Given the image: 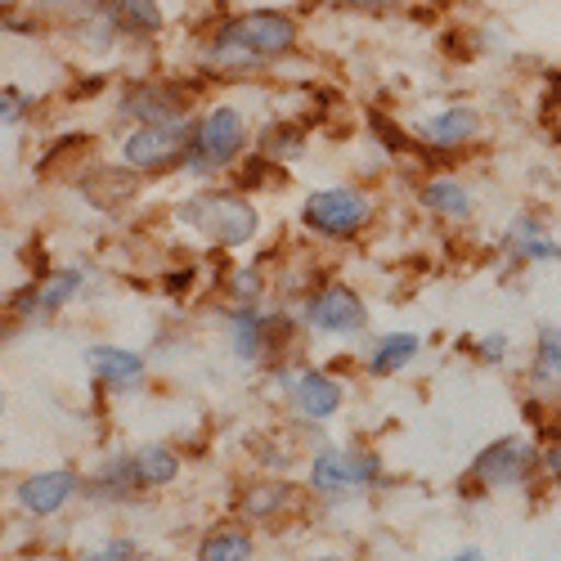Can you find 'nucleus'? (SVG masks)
Listing matches in <instances>:
<instances>
[{"label": "nucleus", "instance_id": "14", "mask_svg": "<svg viewBox=\"0 0 561 561\" xmlns=\"http://www.w3.org/2000/svg\"><path fill=\"white\" fill-rule=\"evenodd\" d=\"M126 462H130L135 490H158V485H171L180 477V454L167 449V445H145L139 454H130Z\"/></svg>", "mask_w": 561, "mask_h": 561}, {"label": "nucleus", "instance_id": "25", "mask_svg": "<svg viewBox=\"0 0 561 561\" xmlns=\"http://www.w3.org/2000/svg\"><path fill=\"white\" fill-rule=\"evenodd\" d=\"M27 108H32V100H27V95H19V90H0V126L23 122V117H27Z\"/></svg>", "mask_w": 561, "mask_h": 561}, {"label": "nucleus", "instance_id": "12", "mask_svg": "<svg viewBox=\"0 0 561 561\" xmlns=\"http://www.w3.org/2000/svg\"><path fill=\"white\" fill-rule=\"evenodd\" d=\"M293 400H297V409L310 417V423H323V417H333L342 409V387L329 378V373L310 368L293 382Z\"/></svg>", "mask_w": 561, "mask_h": 561}, {"label": "nucleus", "instance_id": "6", "mask_svg": "<svg viewBox=\"0 0 561 561\" xmlns=\"http://www.w3.org/2000/svg\"><path fill=\"white\" fill-rule=\"evenodd\" d=\"M306 323L323 337H351V333L364 329V301L346 284L314 288L310 301H306Z\"/></svg>", "mask_w": 561, "mask_h": 561}, {"label": "nucleus", "instance_id": "29", "mask_svg": "<svg viewBox=\"0 0 561 561\" xmlns=\"http://www.w3.org/2000/svg\"><path fill=\"white\" fill-rule=\"evenodd\" d=\"M314 561H346V557H314Z\"/></svg>", "mask_w": 561, "mask_h": 561}, {"label": "nucleus", "instance_id": "20", "mask_svg": "<svg viewBox=\"0 0 561 561\" xmlns=\"http://www.w3.org/2000/svg\"><path fill=\"white\" fill-rule=\"evenodd\" d=\"M252 535L248 530H211L198 543V561H248L252 557Z\"/></svg>", "mask_w": 561, "mask_h": 561}, {"label": "nucleus", "instance_id": "11", "mask_svg": "<svg viewBox=\"0 0 561 561\" xmlns=\"http://www.w3.org/2000/svg\"><path fill=\"white\" fill-rule=\"evenodd\" d=\"M481 130V113L467 108V104H454V108H440L427 126H423V145L427 149H458L467 145Z\"/></svg>", "mask_w": 561, "mask_h": 561}, {"label": "nucleus", "instance_id": "23", "mask_svg": "<svg viewBox=\"0 0 561 561\" xmlns=\"http://www.w3.org/2000/svg\"><path fill=\"white\" fill-rule=\"evenodd\" d=\"M539 373L543 378H561V333L539 337Z\"/></svg>", "mask_w": 561, "mask_h": 561}, {"label": "nucleus", "instance_id": "16", "mask_svg": "<svg viewBox=\"0 0 561 561\" xmlns=\"http://www.w3.org/2000/svg\"><path fill=\"white\" fill-rule=\"evenodd\" d=\"M278 333H284V323L270 314H256V310L233 314V351H239V359H261Z\"/></svg>", "mask_w": 561, "mask_h": 561}, {"label": "nucleus", "instance_id": "15", "mask_svg": "<svg viewBox=\"0 0 561 561\" xmlns=\"http://www.w3.org/2000/svg\"><path fill=\"white\" fill-rule=\"evenodd\" d=\"M126 113H130V117H139L145 126H171V122H180L184 104H180L175 90H162V85H139V90H130Z\"/></svg>", "mask_w": 561, "mask_h": 561}, {"label": "nucleus", "instance_id": "27", "mask_svg": "<svg viewBox=\"0 0 561 561\" xmlns=\"http://www.w3.org/2000/svg\"><path fill=\"white\" fill-rule=\"evenodd\" d=\"M543 467H548V477L561 485V445L557 449H548V458H543Z\"/></svg>", "mask_w": 561, "mask_h": 561}, {"label": "nucleus", "instance_id": "13", "mask_svg": "<svg viewBox=\"0 0 561 561\" xmlns=\"http://www.w3.org/2000/svg\"><path fill=\"white\" fill-rule=\"evenodd\" d=\"M85 359H90V373H95L104 387H130V382L145 378V355H135L126 346H90Z\"/></svg>", "mask_w": 561, "mask_h": 561}, {"label": "nucleus", "instance_id": "22", "mask_svg": "<svg viewBox=\"0 0 561 561\" xmlns=\"http://www.w3.org/2000/svg\"><path fill=\"white\" fill-rule=\"evenodd\" d=\"M512 252L526 256V261H552V256H561V248H557V243L539 239L535 220H522V225H517V243H512Z\"/></svg>", "mask_w": 561, "mask_h": 561}, {"label": "nucleus", "instance_id": "2", "mask_svg": "<svg viewBox=\"0 0 561 561\" xmlns=\"http://www.w3.org/2000/svg\"><path fill=\"white\" fill-rule=\"evenodd\" d=\"M248 145V122L239 108H211L203 122L190 126V139H184V167L194 175H211L220 167H229Z\"/></svg>", "mask_w": 561, "mask_h": 561}, {"label": "nucleus", "instance_id": "24", "mask_svg": "<svg viewBox=\"0 0 561 561\" xmlns=\"http://www.w3.org/2000/svg\"><path fill=\"white\" fill-rule=\"evenodd\" d=\"M85 561H139V543L135 539H108L104 548H95Z\"/></svg>", "mask_w": 561, "mask_h": 561}, {"label": "nucleus", "instance_id": "9", "mask_svg": "<svg viewBox=\"0 0 561 561\" xmlns=\"http://www.w3.org/2000/svg\"><path fill=\"white\" fill-rule=\"evenodd\" d=\"M81 293V270H55V274H45V278H36V284H27L14 301H10V310L19 314V319H36V314H59L72 297Z\"/></svg>", "mask_w": 561, "mask_h": 561}, {"label": "nucleus", "instance_id": "4", "mask_svg": "<svg viewBox=\"0 0 561 561\" xmlns=\"http://www.w3.org/2000/svg\"><path fill=\"white\" fill-rule=\"evenodd\" d=\"M301 220L323 233V239H355V233L373 220V198L359 190H319L306 198Z\"/></svg>", "mask_w": 561, "mask_h": 561}, {"label": "nucleus", "instance_id": "1", "mask_svg": "<svg viewBox=\"0 0 561 561\" xmlns=\"http://www.w3.org/2000/svg\"><path fill=\"white\" fill-rule=\"evenodd\" d=\"M297 45V23L288 14L274 10H256L220 27V36L211 41V59L220 64H256V59H278Z\"/></svg>", "mask_w": 561, "mask_h": 561}, {"label": "nucleus", "instance_id": "30", "mask_svg": "<svg viewBox=\"0 0 561 561\" xmlns=\"http://www.w3.org/2000/svg\"><path fill=\"white\" fill-rule=\"evenodd\" d=\"M0 417H5V400H0Z\"/></svg>", "mask_w": 561, "mask_h": 561}, {"label": "nucleus", "instance_id": "3", "mask_svg": "<svg viewBox=\"0 0 561 561\" xmlns=\"http://www.w3.org/2000/svg\"><path fill=\"white\" fill-rule=\"evenodd\" d=\"M184 220L198 225L211 243L220 248H243L252 233H256V211L248 198L239 194H207V198H194L184 207Z\"/></svg>", "mask_w": 561, "mask_h": 561}, {"label": "nucleus", "instance_id": "17", "mask_svg": "<svg viewBox=\"0 0 561 561\" xmlns=\"http://www.w3.org/2000/svg\"><path fill=\"white\" fill-rule=\"evenodd\" d=\"M417 351H423V342H417L413 333H391V337H382L378 346H373L368 373H373V378H391V373H400V368L413 364Z\"/></svg>", "mask_w": 561, "mask_h": 561}, {"label": "nucleus", "instance_id": "28", "mask_svg": "<svg viewBox=\"0 0 561 561\" xmlns=\"http://www.w3.org/2000/svg\"><path fill=\"white\" fill-rule=\"evenodd\" d=\"M445 561H485L477 548H462V552H454V557H445Z\"/></svg>", "mask_w": 561, "mask_h": 561}, {"label": "nucleus", "instance_id": "21", "mask_svg": "<svg viewBox=\"0 0 561 561\" xmlns=\"http://www.w3.org/2000/svg\"><path fill=\"white\" fill-rule=\"evenodd\" d=\"M293 503V490L288 485H256L252 494H248V517H256V522H270V517H278Z\"/></svg>", "mask_w": 561, "mask_h": 561}, {"label": "nucleus", "instance_id": "19", "mask_svg": "<svg viewBox=\"0 0 561 561\" xmlns=\"http://www.w3.org/2000/svg\"><path fill=\"white\" fill-rule=\"evenodd\" d=\"M423 207H432V211H440L449 220H467L477 203L458 180H432V184H423Z\"/></svg>", "mask_w": 561, "mask_h": 561}, {"label": "nucleus", "instance_id": "8", "mask_svg": "<svg viewBox=\"0 0 561 561\" xmlns=\"http://www.w3.org/2000/svg\"><path fill=\"white\" fill-rule=\"evenodd\" d=\"M382 472V462L373 458V454H342V449H323L310 467V485L319 494H346L355 485H368V481H378Z\"/></svg>", "mask_w": 561, "mask_h": 561}, {"label": "nucleus", "instance_id": "26", "mask_svg": "<svg viewBox=\"0 0 561 561\" xmlns=\"http://www.w3.org/2000/svg\"><path fill=\"white\" fill-rule=\"evenodd\" d=\"M477 351H481V359H503V351H507V337H485Z\"/></svg>", "mask_w": 561, "mask_h": 561}, {"label": "nucleus", "instance_id": "5", "mask_svg": "<svg viewBox=\"0 0 561 561\" xmlns=\"http://www.w3.org/2000/svg\"><path fill=\"white\" fill-rule=\"evenodd\" d=\"M184 139H190V130H184L180 122H171V126H139V130L126 135L122 158L135 171L158 175V171H171L175 162H184Z\"/></svg>", "mask_w": 561, "mask_h": 561}, {"label": "nucleus", "instance_id": "18", "mask_svg": "<svg viewBox=\"0 0 561 561\" xmlns=\"http://www.w3.org/2000/svg\"><path fill=\"white\" fill-rule=\"evenodd\" d=\"M104 14L113 27L122 32H139V36H153L162 27V10L153 0H104Z\"/></svg>", "mask_w": 561, "mask_h": 561}, {"label": "nucleus", "instance_id": "7", "mask_svg": "<svg viewBox=\"0 0 561 561\" xmlns=\"http://www.w3.org/2000/svg\"><path fill=\"white\" fill-rule=\"evenodd\" d=\"M535 462H539V454H535L526 440L507 436V440L490 445V449L472 462V477H477L485 490H507V485H522V481L535 472Z\"/></svg>", "mask_w": 561, "mask_h": 561}, {"label": "nucleus", "instance_id": "10", "mask_svg": "<svg viewBox=\"0 0 561 561\" xmlns=\"http://www.w3.org/2000/svg\"><path fill=\"white\" fill-rule=\"evenodd\" d=\"M77 472H68V467H59V472H36L19 485V507L27 512V517H55V512H64L77 494Z\"/></svg>", "mask_w": 561, "mask_h": 561}]
</instances>
